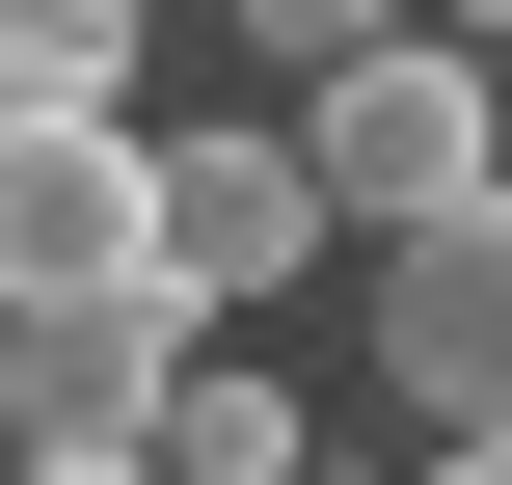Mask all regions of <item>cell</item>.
Wrapping results in <instances>:
<instances>
[{"mask_svg":"<svg viewBox=\"0 0 512 485\" xmlns=\"http://www.w3.org/2000/svg\"><path fill=\"white\" fill-rule=\"evenodd\" d=\"M270 135H297V216H324V243H351V216L432 243V216H486V189H512V162H486V54H459V27H378V54L297 81Z\"/></svg>","mask_w":512,"mask_h":485,"instance_id":"cell-1","label":"cell"},{"mask_svg":"<svg viewBox=\"0 0 512 485\" xmlns=\"http://www.w3.org/2000/svg\"><path fill=\"white\" fill-rule=\"evenodd\" d=\"M135 270H162L189 324L297 297V270H324V216H297V135H270V108H189V135H135Z\"/></svg>","mask_w":512,"mask_h":485,"instance_id":"cell-2","label":"cell"},{"mask_svg":"<svg viewBox=\"0 0 512 485\" xmlns=\"http://www.w3.org/2000/svg\"><path fill=\"white\" fill-rule=\"evenodd\" d=\"M162 405H189V297H162V270L0 324V459H162Z\"/></svg>","mask_w":512,"mask_h":485,"instance_id":"cell-3","label":"cell"},{"mask_svg":"<svg viewBox=\"0 0 512 485\" xmlns=\"http://www.w3.org/2000/svg\"><path fill=\"white\" fill-rule=\"evenodd\" d=\"M351 324H378V405H405L432 459L512 432V189H486V216H432V243H378V297H351Z\"/></svg>","mask_w":512,"mask_h":485,"instance_id":"cell-4","label":"cell"},{"mask_svg":"<svg viewBox=\"0 0 512 485\" xmlns=\"http://www.w3.org/2000/svg\"><path fill=\"white\" fill-rule=\"evenodd\" d=\"M135 297V108H0V324Z\"/></svg>","mask_w":512,"mask_h":485,"instance_id":"cell-5","label":"cell"},{"mask_svg":"<svg viewBox=\"0 0 512 485\" xmlns=\"http://www.w3.org/2000/svg\"><path fill=\"white\" fill-rule=\"evenodd\" d=\"M0 108H135V0H0Z\"/></svg>","mask_w":512,"mask_h":485,"instance_id":"cell-6","label":"cell"},{"mask_svg":"<svg viewBox=\"0 0 512 485\" xmlns=\"http://www.w3.org/2000/svg\"><path fill=\"white\" fill-rule=\"evenodd\" d=\"M243 54H270V108H297V81H351V54H378V0H243Z\"/></svg>","mask_w":512,"mask_h":485,"instance_id":"cell-7","label":"cell"},{"mask_svg":"<svg viewBox=\"0 0 512 485\" xmlns=\"http://www.w3.org/2000/svg\"><path fill=\"white\" fill-rule=\"evenodd\" d=\"M432 485H512V432H459V459H432Z\"/></svg>","mask_w":512,"mask_h":485,"instance_id":"cell-8","label":"cell"},{"mask_svg":"<svg viewBox=\"0 0 512 485\" xmlns=\"http://www.w3.org/2000/svg\"><path fill=\"white\" fill-rule=\"evenodd\" d=\"M0 485H135V459H0Z\"/></svg>","mask_w":512,"mask_h":485,"instance_id":"cell-9","label":"cell"},{"mask_svg":"<svg viewBox=\"0 0 512 485\" xmlns=\"http://www.w3.org/2000/svg\"><path fill=\"white\" fill-rule=\"evenodd\" d=\"M486 162H512V81H486Z\"/></svg>","mask_w":512,"mask_h":485,"instance_id":"cell-10","label":"cell"}]
</instances>
